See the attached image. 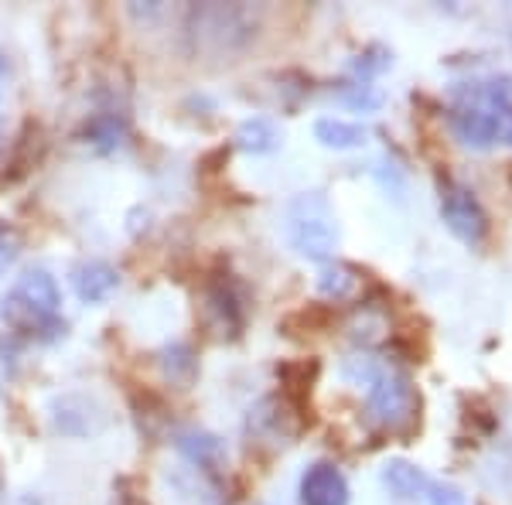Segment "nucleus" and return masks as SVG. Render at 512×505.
I'll return each instance as SVG.
<instances>
[{"label":"nucleus","instance_id":"nucleus-20","mask_svg":"<svg viewBox=\"0 0 512 505\" xmlns=\"http://www.w3.org/2000/svg\"><path fill=\"white\" fill-rule=\"evenodd\" d=\"M0 488H4V482H0Z\"/></svg>","mask_w":512,"mask_h":505},{"label":"nucleus","instance_id":"nucleus-18","mask_svg":"<svg viewBox=\"0 0 512 505\" xmlns=\"http://www.w3.org/2000/svg\"><path fill=\"white\" fill-rule=\"evenodd\" d=\"M7 89H11V59H7V52L0 48V99L7 96Z\"/></svg>","mask_w":512,"mask_h":505},{"label":"nucleus","instance_id":"nucleus-10","mask_svg":"<svg viewBox=\"0 0 512 505\" xmlns=\"http://www.w3.org/2000/svg\"><path fill=\"white\" fill-rule=\"evenodd\" d=\"M175 444H178V451L202 471H219L226 465V451H222L219 437L205 434V430H181L175 437Z\"/></svg>","mask_w":512,"mask_h":505},{"label":"nucleus","instance_id":"nucleus-8","mask_svg":"<svg viewBox=\"0 0 512 505\" xmlns=\"http://www.w3.org/2000/svg\"><path fill=\"white\" fill-rule=\"evenodd\" d=\"M301 505H349V482L332 461H318L301 475Z\"/></svg>","mask_w":512,"mask_h":505},{"label":"nucleus","instance_id":"nucleus-6","mask_svg":"<svg viewBox=\"0 0 512 505\" xmlns=\"http://www.w3.org/2000/svg\"><path fill=\"white\" fill-rule=\"evenodd\" d=\"M441 215L461 243L478 246L485 236H489V215H485L482 202L475 198L472 188L444 181L441 185Z\"/></svg>","mask_w":512,"mask_h":505},{"label":"nucleus","instance_id":"nucleus-14","mask_svg":"<svg viewBox=\"0 0 512 505\" xmlns=\"http://www.w3.org/2000/svg\"><path fill=\"white\" fill-rule=\"evenodd\" d=\"M355 284H359V277L349 270V267H342V263H325L318 273V287H321V294L325 297H335V301H342V297H349L355 291Z\"/></svg>","mask_w":512,"mask_h":505},{"label":"nucleus","instance_id":"nucleus-9","mask_svg":"<svg viewBox=\"0 0 512 505\" xmlns=\"http://www.w3.org/2000/svg\"><path fill=\"white\" fill-rule=\"evenodd\" d=\"M72 287H76L79 301L103 304V301H110V294L120 287V277H117V270H113L110 263L89 260V263H82V267L72 270Z\"/></svg>","mask_w":512,"mask_h":505},{"label":"nucleus","instance_id":"nucleus-13","mask_svg":"<svg viewBox=\"0 0 512 505\" xmlns=\"http://www.w3.org/2000/svg\"><path fill=\"white\" fill-rule=\"evenodd\" d=\"M236 140H239V147H243V151L267 154V151H274V147L280 144V130L270 120L253 117V120H246L243 127L236 130Z\"/></svg>","mask_w":512,"mask_h":505},{"label":"nucleus","instance_id":"nucleus-16","mask_svg":"<svg viewBox=\"0 0 512 505\" xmlns=\"http://www.w3.org/2000/svg\"><path fill=\"white\" fill-rule=\"evenodd\" d=\"M18 253H21L18 229H14L11 222L0 219V273H7V267H11V263L18 260Z\"/></svg>","mask_w":512,"mask_h":505},{"label":"nucleus","instance_id":"nucleus-7","mask_svg":"<svg viewBox=\"0 0 512 505\" xmlns=\"http://www.w3.org/2000/svg\"><path fill=\"white\" fill-rule=\"evenodd\" d=\"M202 308L209 314V325L219 335H239V328H243V297H239L229 277H216L212 284H205Z\"/></svg>","mask_w":512,"mask_h":505},{"label":"nucleus","instance_id":"nucleus-2","mask_svg":"<svg viewBox=\"0 0 512 505\" xmlns=\"http://www.w3.org/2000/svg\"><path fill=\"white\" fill-rule=\"evenodd\" d=\"M181 31L195 59L233 62L260 35V11L250 4H192Z\"/></svg>","mask_w":512,"mask_h":505},{"label":"nucleus","instance_id":"nucleus-12","mask_svg":"<svg viewBox=\"0 0 512 505\" xmlns=\"http://www.w3.org/2000/svg\"><path fill=\"white\" fill-rule=\"evenodd\" d=\"M315 137L325 147H335V151H349V147L366 144V127L349 120H335V117H321L315 123Z\"/></svg>","mask_w":512,"mask_h":505},{"label":"nucleus","instance_id":"nucleus-1","mask_svg":"<svg viewBox=\"0 0 512 505\" xmlns=\"http://www.w3.org/2000/svg\"><path fill=\"white\" fill-rule=\"evenodd\" d=\"M451 130L475 151L512 147V76L461 82L451 93Z\"/></svg>","mask_w":512,"mask_h":505},{"label":"nucleus","instance_id":"nucleus-19","mask_svg":"<svg viewBox=\"0 0 512 505\" xmlns=\"http://www.w3.org/2000/svg\"><path fill=\"white\" fill-rule=\"evenodd\" d=\"M7 151V127H4V120H0V157H4Z\"/></svg>","mask_w":512,"mask_h":505},{"label":"nucleus","instance_id":"nucleus-11","mask_svg":"<svg viewBox=\"0 0 512 505\" xmlns=\"http://www.w3.org/2000/svg\"><path fill=\"white\" fill-rule=\"evenodd\" d=\"M383 485L390 488L396 499H417V495H427V488H431V478H427L417 465L396 458V461H386Z\"/></svg>","mask_w":512,"mask_h":505},{"label":"nucleus","instance_id":"nucleus-15","mask_svg":"<svg viewBox=\"0 0 512 505\" xmlns=\"http://www.w3.org/2000/svg\"><path fill=\"white\" fill-rule=\"evenodd\" d=\"M164 372H168V379H175V383H188V379L195 376L192 349H188V345H171V349H164Z\"/></svg>","mask_w":512,"mask_h":505},{"label":"nucleus","instance_id":"nucleus-5","mask_svg":"<svg viewBox=\"0 0 512 505\" xmlns=\"http://www.w3.org/2000/svg\"><path fill=\"white\" fill-rule=\"evenodd\" d=\"M366 379V407L369 417L376 420L383 430H393V434H403L417 424L420 417V396L414 383H410L403 372L396 369H369L359 376V383Z\"/></svg>","mask_w":512,"mask_h":505},{"label":"nucleus","instance_id":"nucleus-3","mask_svg":"<svg viewBox=\"0 0 512 505\" xmlns=\"http://www.w3.org/2000/svg\"><path fill=\"white\" fill-rule=\"evenodd\" d=\"M62 291L48 270H24L11 284V291L0 297V318L18 335H41L59 321Z\"/></svg>","mask_w":512,"mask_h":505},{"label":"nucleus","instance_id":"nucleus-4","mask_svg":"<svg viewBox=\"0 0 512 505\" xmlns=\"http://www.w3.org/2000/svg\"><path fill=\"white\" fill-rule=\"evenodd\" d=\"M284 233L294 253L308 260H328L338 246V219L335 209L321 192H301L284 209Z\"/></svg>","mask_w":512,"mask_h":505},{"label":"nucleus","instance_id":"nucleus-17","mask_svg":"<svg viewBox=\"0 0 512 505\" xmlns=\"http://www.w3.org/2000/svg\"><path fill=\"white\" fill-rule=\"evenodd\" d=\"M427 502L431 505H468V499L458 492V488L441 485V482H431V488H427Z\"/></svg>","mask_w":512,"mask_h":505}]
</instances>
